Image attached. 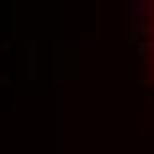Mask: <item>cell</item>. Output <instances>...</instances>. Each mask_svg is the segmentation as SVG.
Instances as JSON below:
<instances>
[{
	"instance_id": "6da1fadb",
	"label": "cell",
	"mask_w": 154,
	"mask_h": 154,
	"mask_svg": "<svg viewBox=\"0 0 154 154\" xmlns=\"http://www.w3.org/2000/svg\"><path fill=\"white\" fill-rule=\"evenodd\" d=\"M149 48H154V21H149Z\"/></svg>"
}]
</instances>
